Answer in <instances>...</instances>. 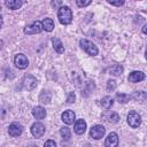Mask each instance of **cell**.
<instances>
[{
  "mask_svg": "<svg viewBox=\"0 0 147 147\" xmlns=\"http://www.w3.org/2000/svg\"><path fill=\"white\" fill-rule=\"evenodd\" d=\"M57 18L60 21L61 24H70L71 21H72V13H71V9L68 7V6H62L59 8V11H57Z\"/></svg>",
  "mask_w": 147,
  "mask_h": 147,
  "instance_id": "1",
  "label": "cell"
},
{
  "mask_svg": "<svg viewBox=\"0 0 147 147\" xmlns=\"http://www.w3.org/2000/svg\"><path fill=\"white\" fill-rule=\"evenodd\" d=\"M79 45H80V47H82L88 55L95 56V55L98 54V48H96V46H95L92 41H90V40H87V39H82V40L79 41Z\"/></svg>",
  "mask_w": 147,
  "mask_h": 147,
  "instance_id": "2",
  "label": "cell"
},
{
  "mask_svg": "<svg viewBox=\"0 0 147 147\" xmlns=\"http://www.w3.org/2000/svg\"><path fill=\"white\" fill-rule=\"evenodd\" d=\"M127 124L131 127H133V129L138 127L141 124V117H140V115L137 111H130L129 115H127Z\"/></svg>",
  "mask_w": 147,
  "mask_h": 147,
  "instance_id": "3",
  "label": "cell"
},
{
  "mask_svg": "<svg viewBox=\"0 0 147 147\" xmlns=\"http://www.w3.org/2000/svg\"><path fill=\"white\" fill-rule=\"evenodd\" d=\"M14 64H15L16 68H18V69H25V68L29 65L28 57H26L24 54L20 53V54H17V55L15 56V59H14Z\"/></svg>",
  "mask_w": 147,
  "mask_h": 147,
  "instance_id": "4",
  "label": "cell"
},
{
  "mask_svg": "<svg viewBox=\"0 0 147 147\" xmlns=\"http://www.w3.org/2000/svg\"><path fill=\"white\" fill-rule=\"evenodd\" d=\"M37 84H38V80L33 76H31V75L24 76V78H23V86H24L25 90L31 91V90H33L37 86Z\"/></svg>",
  "mask_w": 147,
  "mask_h": 147,
  "instance_id": "5",
  "label": "cell"
},
{
  "mask_svg": "<svg viewBox=\"0 0 147 147\" xmlns=\"http://www.w3.org/2000/svg\"><path fill=\"white\" fill-rule=\"evenodd\" d=\"M105 132H106L105 126H102V125H94V126H92V129L90 131V136L93 139L98 140V139H101L105 136Z\"/></svg>",
  "mask_w": 147,
  "mask_h": 147,
  "instance_id": "6",
  "label": "cell"
},
{
  "mask_svg": "<svg viewBox=\"0 0 147 147\" xmlns=\"http://www.w3.org/2000/svg\"><path fill=\"white\" fill-rule=\"evenodd\" d=\"M41 30H42L41 22L34 21L31 25H29V26H26V28L24 29V33H26V34H36V33L41 32Z\"/></svg>",
  "mask_w": 147,
  "mask_h": 147,
  "instance_id": "7",
  "label": "cell"
},
{
  "mask_svg": "<svg viewBox=\"0 0 147 147\" xmlns=\"http://www.w3.org/2000/svg\"><path fill=\"white\" fill-rule=\"evenodd\" d=\"M31 133L36 138H40L41 136H44V133H45V126H44V124H41L40 122L33 123L32 126H31Z\"/></svg>",
  "mask_w": 147,
  "mask_h": 147,
  "instance_id": "8",
  "label": "cell"
},
{
  "mask_svg": "<svg viewBox=\"0 0 147 147\" xmlns=\"http://www.w3.org/2000/svg\"><path fill=\"white\" fill-rule=\"evenodd\" d=\"M23 132V126L18 123H11L8 127V133L11 137H18Z\"/></svg>",
  "mask_w": 147,
  "mask_h": 147,
  "instance_id": "9",
  "label": "cell"
},
{
  "mask_svg": "<svg viewBox=\"0 0 147 147\" xmlns=\"http://www.w3.org/2000/svg\"><path fill=\"white\" fill-rule=\"evenodd\" d=\"M105 145L107 147H116L118 145V136H117V133H115V132L109 133L108 137L106 138Z\"/></svg>",
  "mask_w": 147,
  "mask_h": 147,
  "instance_id": "10",
  "label": "cell"
},
{
  "mask_svg": "<svg viewBox=\"0 0 147 147\" xmlns=\"http://www.w3.org/2000/svg\"><path fill=\"white\" fill-rule=\"evenodd\" d=\"M62 121L65 123V124H72L74 123V121H75V118H76V115H75V113L72 111V110H65V111H63L62 113Z\"/></svg>",
  "mask_w": 147,
  "mask_h": 147,
  "instance_id": "11",
  "label": "cell"
},
{
  "mask_svg": "<svg viewBox=\"0 0 147 147\" xmlns=\"http://www.w3.org/2000/svg\"><path fill=\"white\" fill-rule=\"evenodd\" d=\"M145 79V74L142 71H132L129 75V82L131 83H138Z\"/></svg>",
  "mask_w": 147,
  "mask_h": 147,
  "instance_id": "12",
  "label": "cell"
},
{
  "mask_svg": "<svg viewBox=\"0 0 147 147\" xmlns=\"http://www.w3.org/2000/svg\"><path fill=\"white\" fill-rule=\"evenodd\" d=\"M32 115H33V117L37 118V119H42V118L46 117V110H45L44 107L37 106V107H34V108L32 109Z\"/></svg>",
  "mask_w": 147,
  "mask_h": 147,
  "instance_id": "13",
  "label": "cell"
},
{
  "mask_svg": "<svg viewBox=\"0 0 147 147\" xmlns=\"http://www.w3.org/2000/svg\"><path fill=\"white\" fill-rule=\"evenodd\" d=\"M74 130L77 134H83L86 130V123L84 119H77L75 122V126H74Z\"/></svg>",
  "mask_w": 147,
  "mask_h": 147,
  "instance_id": "14",
  "label": "cell"
},
{
  "mask_svg": "<svg viewBox=\"0 0 147 147\" xmlns=\"http://www.w3.org/2000/svg\"><path fill=\"white\" fill-rule=\"evenodd\" d=\"M5 5H6L9 9L16 10V9H18V8L22 7L23 1H22V0H5Z\"/></svg>",
  "mask_w": 147,
  "mask_h": 147,
  "instance_id": "15",
  "label": "cell"
},
{
  "mask_svg": "<svg viewBox=\"0 0 147 147\" xmlns=\"http://www.w3.org/2000/svg\"><path fill=\"white\" fill-rule=\"evenodd\" d=\"M52 44H53V48L55 49L56 53L62 54V53L64 52V46H63V44L61 42L60 39H57V38H52Z\"/></svg>",
  "mask_w": 147,
  "mask_h": 147,
  "instance_id": "16",
  "label": "cell"
},
{
  "mask_svg": "<svg viewBox=\"0 0 147 147\" xmlns=\"http://www.w3.org/2000/svg\"><path fill=\"white\" fill-rule=\"evenodd\" d=\"M41 25H42V29L47 32H51L54 29V22L52 18H48V17L44 18V21L41 22Z\"/></svg>",
  "mask_w": 147,
  "mask_h": 147,
  "instance_id": "17",
  "label": "cell"
},
{
  "mask_svg": "<svg viewBox=\"0 0 147 147\" xmlns=\"http://www.w3.org/2000/svg\"><path fill=\"white\" fill-rule=\"evenodd\" d=\"M51 99H52V94H51V92L45 91V90H44V91L40 93V95H39V101H40L41 103H44V105L49 103Z\"/></svg>",
  "mask_w": 147,
  "mask_h": 147,
  "instance_id": "18",
  "label": "cell"
},
{
  "mask_svg": "<svg viewBox=\"0 0 147 147\" xmlns=\"http://www.w3.org/2000/svg\"><path fill=\"white\" fill-rule=\"evenodd\" d=\"M101 106L105 108V109H109L111 106H113V103H114V100L110 98V96H103L102 99H101Z\"/></svg>",
  "mask_w": 147,
  "mask_h": 147,
  "instance_id": "19",
  "label": "cell"
},
{
  "mask_svg": "<svg viewBox=\"0 0 147 147\" xmlns=\"http://www.w3.org/2000/svg\"><path fill=\"white\" fill-rule=\"evenodd\" d=\"M109 72H110V75H113V76H119V75H122V72H123V67L119 65V64H115V65H113V67L110 68Z\"/></svg>",
  "mask_w": 147,
  "mask_h": 147,
  "instance_id": "20",
  "label": "cell"
},
{
  "mask_svg": "<svg viewBox=\"0 0 147 147\" xmlns=\"http://www.w3.org/2000/svg\"><path fill=\"white\" fill-rule=\"evenodd\" d=\"M60 134H61V137L63 138V140H69L70 139V137H71V132H70V129L69 127H67V126H63V127H61L60 129Z\"/></svg>",
  "mask_w": 147,
  "mask_h": 147,
  "instance_id": "21",
  "label": "cell"
},
{
  "mask_svg": "<svg viewBox=\"0 0 147 147\" xmlns=\"http://www.w3.org/2000/svg\"><path fill=\"white\" fill-rule=\"evenodd\" d=\"M131 98H134V99L138 100L139 102H144V101L146 100V93L142 92V91H138V92H134Z\"/></svg>",
  "mask_w": 147,
  "mask_h": 147,
  "instance_id": "22",
  "label": "cell"
},
{
  "mask_svg": "<svg viewBox=\"0 0 147 147\" xmlns=\"http://www.w3.org/2000/svg\"><path fill=\"white\" fill-rule=\"evenodd\" d=\"M130 99H131V96L127 95V94H124V93H116V100H117L118 102H121V103H125V102H127Z\"/></svg>",
  "mask_w": 147,
  "mask_h": 147,
  "instance_id": "23",
  "label": "cell"
},
{
  "mask_svg": "<svg viewBox=\"0 0 147 147\" xmlns=\"http://www.w3.org/2000/svg\"><path fill=\"white\" fill-rule=\"evenodd\" d=\"M108 121H109L110 123H117V122L119 121V116H118V114H116V113H111V114L109 115V117H108Z\"/></svg>",
  "mask_w": 147,
  "mask_h": 147,
  "instance_id": "24",
  "label": "cell"
},
{
  "mask_svg": "<svg viewBox=\"0 0 147 147\" xmlns=\"http://www.w3.org/2000/svg\"><path fill=\"white\" fill-rule=\"evenodd\" d=\"M116 82L114 80V79H109L108 82H107V90L108 91H114L115 88H116Z\"/></svg>",
  "mask_w": 147,
  "mask_h": 147,
  "instance_id": "25",
  "label": "cell"
},
{
  "mask_svg": "<svg viewBox=\"0 0 147 147\" xmlns=\"http://www.w3.org/2000/svg\"><path fill=\"white\" fill-rule=\"evenodd\" d=\"M76 2L79 7H86L92 2V0H76Z\"/></svg>",
  "mask_w": 147,
  "mask_h": 147,
  "instance_id": "26",
  "label": "cell"
},
{
  "mask_svg": "<svg viewBox=\"0 0 147 147\" xmlns=\"http://www.w3.org/2000/svg\"><path fill=\"white\" fill-rule=\"evenodd\" d=\"M107 1L114 6H122V5H124L125 0H107Z\"/></svg>",
  "mask_w": 147,
  "mask_h": 147,
  "instance_id": "27",
  "label": "cell"
},
{
  "mask_svg": "<svg viewBox=\"0 0 147 147\" xmlns=\"http://www.w3.org/2000/svg\"><path fill=\"white\" fill-rule=\"evenodd\" d=\"M75 99H76L75 93H74V92H70L69 95H68V98H67V102H68V103H72V102L75 101Z\"/></svg>",
  "mask_w": 147,
  "mask_h": 147,
  "instance_id": "28",
  "label": "cell"
},
{
  "mask_svg": "<svg viewBox=\"0 0 147 147\" xmlns=\"http://www.w3.org/2000/svg\"><path fill=\"white\" fill-rule=\"evenodd\" d=\"M61 3H62V0H52V6L55 7V8L60 7Z\"/></svg>",
  "mask_w": 147,
  "mask_h": 147,
  "instance_id": "29",
  "label": "cell"
},
{
  "mask_svg": "<svg viewBox=\"0 0 147 147\" xmlns=\"http://www.w3.org/2000/svg\"><path fill=\"white\" fill-rule=\"evenodd\" d=\"M48 146L55 147V146H56V144H55V141H53V140H47V141L45 142V147H48Z\"/></svg>",
  "mask_w": 147,
  "mask_h": 147,
  "instance_id": "30",
  "label": "cell"
},
{
  "mask_svg": "<svg viewBox=\"0 0 147 147\" xmlns=\"http://www.w3.org/2000/svg\"><path fill=\"white\" fill-rule=\"evenodd\" d=\"M146 28H147V25H144V29H142V32H144V33H146V32H147Z\"/></svg>",
  "mask_w": 147,
  "mask_h": 147,
  "instance_id": "31",
  "label": "cell"
},
{
  "mask_svg": "<svg viewBox=\"0 0 147 147\" xmlns=\"http://www.w3.org/2000/svg\"><path fill=\"white\" fill-rule=\"evenodd\" d=\"M2 23H3V22H2V18L0 17V29H1V26H2Z\"/></svg>",
  "mask_w": 147,
  "mask_h": 147,
  "instance_id": "32",
  "label": "cell"
}]
</instances>
